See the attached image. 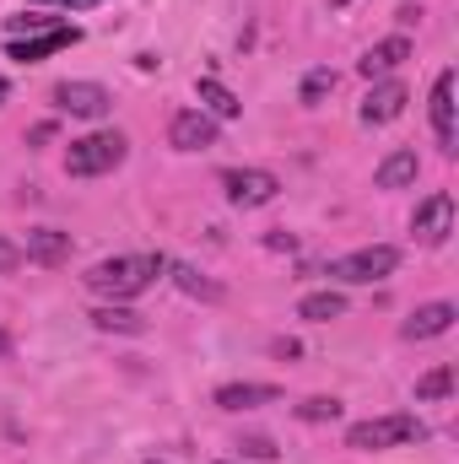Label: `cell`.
Wrapping results in <instances>:
<instances>
[{"label": "cell", "mask_w": 459, "mask_h": 464, "mask_svg": "<svg viewBox=\"0 0 459 464\" xmlns=\"http://www.w3.org/2000/svg\"><path fill=\"white\" fill-rule=\"evenodd\" d=\"M157 276H168V254H114L87 270V292L103 303H130V297L151 292Z\"/></svg>", "instance_id": "1"}, {"label": "cell", "mask_w": 459, "mask_h": 464, "mask_svg": "<svg viewBox=\"0 0 459 464\" xmlns=\"http://www.w3.org/2000/svg\"><path fill=\"white\" fill-rule=\"evenodd\" d=\"M411 443H427V421L411 411H389V416H367L346 427V449L356 454H384V449H411Z\"/></svg>", "instance_id": "2"}, {"label": "cell", "mask_w": 459, "mask_h": 464, "mask_svg": "<svg viewBox=\"0 0 459 464\" xmlns=\"http://www.w3.org/2000/svg\"><path fill=\"white\" fill-rule=\"evenodd\" d=\"M124 157H130V140L119 130H93V135L65 146V173L71 179H103V173H114Z\"/></svg>", "instance_id": "3"}, {"label": "cell", "mask_w": 459, "mask_h": 464, "mask_svg": "<svg viewBox=\"0 0 459 464\" xmlns=\"http://www.w3.org/2000/svg\"><path fill=\"white\" fill-rule=\"evenodd\" d=\"M395 270H400V248L395 243H367V248H351V254L325 265V276L336 286H373V281H389Z\"/></svg>", "instance_id": "4"}, {"label": "cell", "mask_w": 459, "mask_h": 464, "mask_svg": "<svg viewBox=\"0 0 459 464\" xmlns=\"http://www.w3.org/2000/svg\"><path fill=\"white\" fill-rule=\"evenodd\" d=\"M222 195L238 211H259L281 195V179L270 168H222Z\"/></svg>", "instance_id": "5"}, {"label": "cell", "mask_w": 459, "mask_h": 464, "mask_svg": "<svg viewBox=\"0 0 459 464\" xmlns=\"http://www.w3.org/2000/svg\"><path fill=\"white\" fill-rule=\"evenodd\" d=\"M76 44H82V27H76V22H60V27L33 33V38H5V54L22 60V65H38V60L65 54V49H76Z\"/></svg>", "instance_id": "6"}, {"label": "cell", "mask_w": 459, "mask_h": 464, "mask_svg": "<svg viewBox=\"0 0 459 464\" xmlns=\"http://www.w3.org/2000/svg\"><path fill=\"white\" fill-rule=\"evenodd\" d=\"M49 98H54L60 114H71V119H103L114 109V92L103 82H60Z\"/></svg>", "instance_id": "7"}, {"label": "cell", "mask_w": 459, "mask_h": 464, "mask_svg": "<svg viewBox=\"0 0 459 464\" xmlns=\"http://www.w3.org/2000/svg\"><path fill=\"white\" fill-rule=\"evenodd\" d=\"M411 232H416V243L438 248V243L454 232V195H449V189H433V195L416 206V217H411Z\"/></svg>", "instance_id": "8"}, {"label": "cell", "mask_w": 459, "mask_h": 464, "mask_svg": "<svg viewBox=\"0 0 459 464\" xmlns=\"http://www.w3.org/2000/svg\"><path fill=\"white\" fill-rule=\"evenodd\" d=\"M168 146H173V151H206V146H217V119L200 114V109L173 114V124H168Z\"/></svg>", "instance_id": "9"}, {"label": "cell", "mask_w": 459, "mask_h": 464, "mask_svg": "<svg viewBox=\"0 0 459 464\" xmlns=\"http://www.w3.org/2000/svg\"><path fill=\"white\" fill-rule=\"evenodd\" d=\"M405 103H411L405 82L384 76V82H373V92L362 98V124H389V119H400V114H405Z\"/></svg>", "instance_id": "10"}, {"label": "cell", "mask_w": 459, "mask_h": 464, "mask_svg": "<svg viewBox=\"0 0 459 464\" xmlns=\"http://www.w3.org/2000/svg\"><path fill=\"white\" fill-rule=\"evenodd\" d=\"M411 60V38L405 33H395V38H384V44H373L362 60H356V71L367 76V82H384V76H395L400 65Z\"/></svg>", "instance_id": "11"}, {"label": "cell", "mask_w": 459, "mask_h": 464, "mask_svg": "<svg viewBox=\"0 0 459 464\" xmlns=\"http://www.w3.org/2000/svg\"><path fill=\"white\" fill-rule=\"evenodd\" d=\"M454 319H459L454 303H422V308L400 324V335H405V341H438V335L454 330Z\"/></svg>", "instance_id": "12"}, {"label": "cell", "mask_w": 459, "mask_h": 464, "mask_svg": "<svg viewBox=\"0 0 459 464\" xmlns=\"http://www.w3.org/2000/svg\"><path fill=\"white\" fill-rule=\"evenodd\" d=\"M22 259H33V265H44V270L65 265V259H71V232L33 227V232H27V243H22Z\"/></svg>", "instance_id": "13"}, {"label": "cell", "mask_w": 459, "mask_h": 464, "mask_svg": "<svg viewBox=\"0 0 459 464\" xmlns=\"http://www.w3.org/2000/svg\"><path fill=\"white\" fill-rule=\"evenodd\" d=\"M433 135L444 151H454L459 135H454V71H438L433 82Z\"/></svg>", "instance_id": "14"}, {"label": "cell", "mask_w": 459, "mask_h": 464, "mask_svg": "<svg viewBox=\"0 0 459 464\" xmlns=\"http://www.w3.org/2000/svg\"><path fill=\"white\" fill-rule=\"evenodd\" d=\"M211 400H217L222 411H259V405H276L281 389H276V383H222Z\"/></svg>", "instance_id": "15"}, {"label": "cell", "mask_w": 459, "mask_h": 464, "mask_svg": "<svg viewBox=\"0 0 459 464\" xmlns=\"http://www.w3.org/2000/svg\"><path fill=\"white\" fill-rule=\"evenodd\" d=\"M416 173H422L416 151H411V146H400V151H389V157L373 168V184H378V189H411V184H416Z\"/></svg>", "instance_id": "16"}, {"label": "cell", "mask_w": 459, "mask_h": 464, "mask_svg": "<svg viewBox=\"0 0 459 464\" xmlns=\"http://www.w3.org/2000/svg\"><path fill=\"white\" fill-rule=\"evenodd\" d=\"M195 98H200V114H211L217 124H222V119H238V114H243L238 92H232V87H222L217 76H200V82H195Z\"/></svg>", "instance_id": "17"}, {"label": "cell", "mask_w": 459, "mask_h": 464, "mask_svg": "<svg viewBox=\"0 0 459 464\" xmlns=\"http://www.w3.org/2000/svg\"><path fill=\"white\" fill-rule=\"evenodd\" d=\"M93 324L103 335H146V314H135L130 303H98L93 308Z\"/></svg>", "instance_id": "18"}, {"label": "cell", "mask_w": 459, "mask_h": 464, "mask_svg": "<svg viewBox=\"0 0 459 464\" xmlns=\"http://www.w3.org/2000/svg\"><path fill=\"white\" fill-rule=\"evenodd\" d=\"M168 276H173V286H179L184 297H200V303H222V297H228V292H222V281L200 276L195 265H179V259H168Z\"/></svg>", "instance_id": "19"}, {"label": "cell", "mask_w": 459, "mask_h": 464, "mask_svg": "<svg viewBox=\"0 0 459 464\" xmlns=\"http://www.w3.org/2000/svg\"><path fill=\"white\" fill-rule=\"evenodd\" d=\"M298 319H308V324L346 319V292H336V286H325V292H308V297L298 303Z\"/></svg>", "instance_id": "20"}, {"label": "cell", "mask_w": 459, "mask_h": 464, "mask_svg": "<svg viewBox=\"0 0 459 464\" xmlns=\"http://www.w3.org/2000/svg\"><path fill=\"white\" fill-rule=\"evenodd\" d=\"M330 92H336V71H330V65H314V71L303 76V87H298V103L314 109V103H325Z\"/></svg>", "instance_id": "21"}, {"label": "cell", "mask_w": 459, "mask_h": 464, "mask_svg": "<svg viewBox=\"0 0 459 464\" xmlns=\"http://www.w3.org/2000/svg\"><path fill=\"white\" fill-rule=\"evenodd\" d=\"M449 394H454V367L449 362H438L433 372L416 378V400H449Z\"/></svg>", "instance_id": "22"}, {"label": "cell", "mask_w": 459, "mask_h": 464, "mask_svg": "<svg viewBox=\"0 0 459 464\" xmlns=\"http://www.w3.org/2000/svg\"><path fill=\"white\" fill-rule=\"evenodd\" d=\"M49 27H60V16L22 11V16H11V22H5V38H33V33H49Z\"/></svg>", "instance_id": "23"}, {"label": "cell", "mask_w": 459, "mask_h": 464, "mask_svg": "<svg viewBox=\"0 0 459 464\" xmlns=\"http://www.w3.org/2000/svg\"><path fill=\"white\" fill-rule=\"evenodd\" d=\"M298 416H303V421H336V416H341V400L314 394V400H303V405H298Z\"/></svg>", "instance_id": "24"}, {"label": "cell", "mask_w": 459, "mask_h": 464, "mask_svg": "<svg viewBox=\"0 0 459 464\" xmlns=\"http://www.w3.org/2000/svg\"><path fill=\"white\" fill-rule=\"evenodd\" d=\"M238 454H243V459H276V443H270V438H243Z\"/></svg>", "instance_id": "25"}, {"label": "cell", "mask_w": 459, "mask_h": 464, "mask_svg": "<svg viewBox=\"0 0 459 464\" xmlns=\"http://www.w3.org/2000/svg\"><path fill=\"white\" fill-rule=\"evenodd\" d=\"M16 265H22V243L0 237V276H5V270H16Z\"/></svg>", "instance_id": "26"}, {"label": "cell", "mask_w": 459, "mask_h": 464, "mask_svg": "<svg viewBox=\"0 0 459 464\" xmlns=\"http://www.w3.org/2000/svg\"><path fill=\"white\" fill-rule=\"evenodd\" d=\"M27 5H60V11H93L103 0H27Z\"/></svg>", "instance_id": "27"}, {"label": "cell", "mask_w": 459, "mask_h": 464, "mask_svg": "<svg viewBox=\"0 0 459 464\" xmlns=\"http://www.w3.org/2000/svg\"><path fill=\"white\" fill-rule=\"evenodd\" d=\"M265 248H287V254H292V248H298V237H292V232H270V237H265Z\"/></svg>", "instance_id": "28"}, {"label": "cell", "mask_w": 459, "mask_h": 464, "mask_svg": "<svg viewBox=\"0 0 459 464\" xmlns=\"http://www.w3.org/2000/svg\"><path fill=\"white\" fill-rule=\"evenodd\" d=\"M49 135H54V124H49V119H44V124H33V135H27V140H33V146H44V140H49Z\"/></svg>", "instance_id": "29"}, {"label": "cell", "mask_w": 459, "mask_h": 464, "mask_svg": "<svg viewBox=\"0 0 459 464\" xmlns=\"http://www.w3.org/2000/svg\"><path fill=\"white\" fill-rule=\"evenodd\" d=\"M0 356H11V335L5 330H0Z\"/></svg>", "instance_id": "30"}, {"label": "cell", "mask_w": 459, "mask_h": 464, "mask_svg": "<svg viewBox=\"0 0 459 464\" xmlns=\"http://www.w3.org/2000/svg\"><path fill=\"white\" fill-rule=\"evenodd\" d=\"M5 98H11V82H5V76H0V103H5Z\"/></svg>", "instance_id": "31"}, {"label": "cell", "mask_w": 459, "mask_h": 464, "mask_svg": "<svg viewBox=\"0 0 459 464\" xmlns=\"http://www.w3.org/2000/svg\"><path fill=\"white\" fill-rule=\"evenodd\" d=\"M346 5H351V0H330V11H346Z\"/></svg>", "instance_id": "32"}, {"label": "cell", "mask_w": 459, "mask_h": 464, "mask_svg": "<svg viewBox=\"0 0 459 464\" xmlns=\"http://www.w3.org/2000/svg\"><path fill=\"white\" fill-rule=\"evenodd\" d=\"M146 464H162V459H146Z\"/></svg>", "instance_id": "33"}, {"label": "cell", "mask_w": 459, "mask_h": 464, "mask_svg": "<svg viewBox=\"0 0 459 464\" xmlns=\"http://www.w3.org/2000/svg\"><path fill=\"white\" fill-rule=\"evenodd\" d=\"M217 464H232V459H217Z\"/></svg>", "instance_id": "34"}]
</instances>
